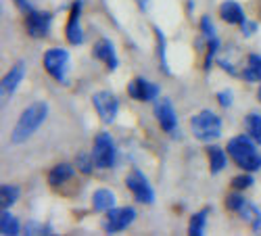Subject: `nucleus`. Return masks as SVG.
<instances>
[{
    "label": "nucleus",
    "instance_id": "nucleus-33",
    "mask_svg": "<svg viewBox=\"0 0 261 236\" xmlns=\"http://www.w3.org/2000/svg\"><path fill=\"white\" fill-rule=\"evenodd\" d=\"M257 96H259V100H261V86H259V92H257Z\"/></svg>",
    "mask_w": 261,
    "mask_h": 236
},
{
    "label": "nucleus",
    "instance_id": "nucleus-22",
    "mask_svg": "<svg viewBox=\"0 0 261 236\" xmlns=\"http://www.w3.org/2000/svg\"><path fill=\"white\" fill-rule=\"evenodd\" d=\"M249 82H261V57L257 55H251L249 57V65L245 67V73H243Z\"/></svg>",
    "mask_w": 261,
    "mask_h": 236
},
{
    "label": "nucleus",
    "instance_id": "nucleus-1",
    "mask_svg": "<svg viewBox=\"0 0 261 236\" xmlns=\"http://www.w3.org/2000/svg\"><path fill=\"white\" fill-rule=\"evenodd\" d=\"M46 117H48V104L46 102H34V104H30L28 109L21 113L17 125L13 127L11 140L15 144H23L25 140H30L40 130V125L46 121Z\"/></svg>",
    "mask_w": 261,
    "mask_h": 236
},
{
    "label": "nucleus",
    "instance_id": "nucleus-9",
    "mask_svg": "<svg viewBox=\"0 0 261 236\" xmlns=\"http://www.w3.org/2000/svg\"><path fill=\"white\" fill-rule=\"evenodd\" d=\"M50 21H53V15L48 11H28V17H25V28H28V34L34 36V38H44L50 30Z\"/></svg>",
    "mask_w": 261,
    "mask_h": 236
},
{
    "label": "nucleus",
    "instance_id": "nucleus-16",
    "mask_svg": "<svg viewBox=\"0 0 261 236\" xmlns=\"http://www.w3.org/2000/svg\"><path fill=\"white\" fill-rule=\"evenodd\" d=\"M71 176H73V165H69V163H57L48 171V184L50 186H61L67 180H71Z\"/></svg>",
    "mask_w": 261,
    "mask_h": 236
},
{
    "label": "nucleus",
    "instance_id": "nucleus-4",
    "mask_svg": "<svg viewBox=\"0 0 261 236\" xmlns=\"http://www.w3.org/2000/svg\"><path fill=\"white\" fill-rule=\"evenodd\" d=\"M125 186L134 195V199L138 203H144V205L155 203V190H153L148 178L142 174L140 169H132V171H129L127 178H125Z\"/></svg>",
    "mask_w": 261,
    "mask_h": 236
},
{
    "label": "nucleus",
    "instance_id": "nucleus-25",
    "mask_svg": "<svg viewBox=\"0 0 261 236\" xmlns=\"http://www.w3.org/2000/svg\"><path fill=\"white\" fill-rule=\"evenodd\" d=\"M77 165H80V169L84 171V174H90L92 167H96V165H94V159L88 157V155H80V157H77Z\"/></svg>",
    "mask_w": 261,
    "mask_h": 236
},
{
    "label": "nucleus",
    "instance_id": "nucleus-14",
    "mask_svg": "<svg viewBox=\"0 0 261 236\" xmlns=\"http://www.w3.org/2000/svg\"><path fill=\"white\" fill-rule=\"evenodd\" d=\"M94 57L98 61H102L107 69H117V55H115V46L109 40H98L94 44Z\"/></svg>",
    "mask_w": 261,
    "mask_h": 236
},
{
    "label": "nucleus",
    "instance_id": "nucleus-20",
    "mask_svg": "<svg viewBox=\"0 0 261 236\" xmlns=\"http://www.w3.org/2000/svg\"><path fill=\"white\" fill-rule=\"evenodd\" d=\"M207 157H209V165H211V174H220V171L226 167V155L220 146H209Z\"/></svg>",
    "mask_w": 261,
    "mask_h": 236
},
{
    "label": "nucleus",
    "instance_id": "nucleus-12",
    "mask_svg": "<svg viewBox=\"0 0 261 236\" xmlns=\"http://www.w3.org/2000/svg\"><path fill=\"white\" fill-rule=\"evenodd\" d=\"M80 13H82V3L75 0L73 7H71V13H69V21H67V28H65V36L71 44H82L84 42V30H82V23H80Z\"/></svg>",
    "mask_w": 261,
    "mask_h": 236
},
{
    "label": "nucleus",
    "instance_id": "nucleus-6",
    "mask_svg": "<svg viewBox=\"0 0 261 236\" xmlns=\"http://www.w3.org/2000/svg\"><path fill=\"white\" fill-rule=\"evenodd\" d=\"M92 159H94V165L98 169H109L113 165V161H115V144H113V138L109 136L107 132H100L94 138Z\"/></svg>",
    "mask_w": 261,
    "mask_h": 236
},
{
    "label": "nucleus",
    "instance_id": "nucleus-2",
    "mask_svg": "<svg viewBox=\"0 0 261 236\" xmlns=\"http://www.w3.org/2000/svg\"><path fill=\"white\" fill-rule=\"evenodd\" d=\"M255 140L251 136H236L228 142V153L232 161L243 171H257L261 167V155L255 148Z\"/></svg>",
    "mask_w": 261,
    "mask_h": 236
},
{
    "label": "nucleus",
    "instance_id": "nucleus-28",
    "mask_svg": "<svg viewBox=\"0 0 261 236\" xmlns=\"http://www.w3.org/2000/svg\"><path fill=\"white\" fill-rule=\"evenodd\" d=\"M25 232H28V234H46L48 228L42 226V224H36V222H30V224L25 226Z\"/></svg>",
    "mask_w": 261,
    "mask_h": 236
},
{
    "label": "nucleus",
    "instance_id": "nucleus-29",
    "mask_svg": "<svg viewBox=\"0 0 261 236\" xmlns=\"http://www.w3.org/2000/svg\"><path fill=\"white\" fill-rule=\"evenodd\" d=\"M241 25H243V32H245V36H253V32L257 30V23H255V21H247V19H245Z\"/></svg>",
    "mask_w": 261,
    "mask_h": 236
},
{
    "label": "nucleus",
    "instance_id": "nucleus-32",
    "mask_svg": "<svg viewBox=\"0 0 261 236\" xmlns=\"http://www.w3.org/2000/svg\"><path fill=\"white\" fill-rule=\"evenodd\" d=\"M136 3H138L140 9H146V3H148V0H136Z\"/></svg>",
    "mask_w": 261,
    "mask_h": 236
},
{
    "label": "nucleus",
    "instance_id": "nucleus-18",
    "mask_svg": "<svg viewBox=\"0 0 261 236\" xmlns=\"http://www.w3.org/2000/svg\"><path fill=\"white\" fill-rule=\"evenodd\" d=\"M19 197H21V188L17 184H5L0 188V205H3V209H9L11 205H15Z\"/></svg>",
    "mask_w": 261,
    "mask_h": 236
},
{
    "label": "nucleus",
    "instance_id": "nucleus-13",
    "mask_svg": "<svg viewBox=\"0 0 261 236\" xmlns=\"http://www.w3.org/2000/svg\"><path fill=\"white\" fill-rule=\"evenodd\" d=\"M23 75H25V63L23 61H19V63H15L13 65V69L5 75V80H3V96L7 98L9 94H13L17 88H19V84H21V80H23Z\"/></svg>",
    "mask_w": 261,
    "mask_h": 236
},
{
    "label": "nucleus",
    "instance_id": "nucleus-30",
    "mask_svg": "<svg viewBox=\"0 0 261 236\" xmlns=\"http://www.w3.org/2000/svg\"><path fill=\"white\" fill-rule=\"evenodd\" d=\"M15 3L19 5V9H21V11H25V13H28V11H32V7H30L28 0H15Z\"/></svg>",
    "mask_w": 261,
    "mask_h": 236
},
{
    "label": "nucleus",
    "instance_id": "nucleus-21",
    "mask_svg": "<svg viewBox=\"0 0 261 236\" xmlns=\"http://www.w3.org/2000/svg\"><path fill=\"white\" fill-rule=\"evenodd\" d=\"M207 216H209V209H203V211L194 213V216L190 218V224H188V234H190V236H201V234H205Z\"/></svg>",
    "mask_w": 261,
    "mask_h": 236
},
{
    "label": "nucleus",
    "instance_id": "nucleus-5",
    "mask_svg": "<svg viewBox=\"0 0 261 236\" xmlns=\"http://www.w3.org/2000/svg\"><path fill=\"white\" fill-rule=\"evenodd\" d=\"M44 69L48 75H53L57 82H65L67 77V71H69V53L65 48H48L44 53Z\"/></svg>",
    "mask_w": 261,
    "mask_h": 236
},
{
    "label": "nucleus",
    "instance_id": "nucleus-11",
    "mask_svg": "<svg viewBox=\"0 0 261 236\" xmlns=\"http://www.w3.org/2000/svg\"><path fill=\"white\" fill-rule=\"evenodd\" d=\"M155 117L159 121V125L163 127L165 132H173L178 125V117H176V109L169 98H161L157 104H155Z\"/></svg>",
    "mask_w": 261,
    "mask_h": 236
},
{
    "label": "nucleus",
    "instance_id": "nucleus-27",
    "mask_svg": "<svg viewBox=\"0 0 261 236\" xmlns=\"http://www.w3.org/2000/svg\"><path fill=\"white\" fill-rule=\"evenodd\" d=\"M217 100H220L222 107H230L234 102V94L230 90H222V92H217Z\"/></svg>",
    "mask_w": 261,
    "mask_h": 236
},
{
    "label": "nucleus",
    "instance_id": "nucleus-24",
    "mask_svg": "<svg viewBox=\"0 0 261 236\" xmlns=\"http://www.w3.org/2000/svg\"><path fill=\"white\" fill-rule=\"evenodd\" d=\"M232 186L236 190L251 188L253 186V176H249V171H247V174H243V176H236V178H232Z\"/></svg>",
    "mask_w": 261,
    "mask_h": 236
},
{
    "label": "nucleus",
    "instance_id": "nucleus-26",
    "mask_svg": "<svg viewBox=\"0 0 261 236\" xmlns=\"http://www.w3.org/2000/svg\"><path fill=\"white\" fill-rule=\"evenodd\" d=\"M245 201H247V199H243L241 195H230L226 205H228V209H232V211H236V213H238V209H241V207L245 205Z\"/></svg>",
    "mask_w": 261,
    "mask_h": 236
},
{
    "label": "nucleus",
    "instance_id": "nucleus-8",
    "mask_svg": "<svg viewBox=\"0 0 261 236\" xmlns=\"http://www.w3.org/2000/svg\"><path fill=\"white\" fill-rule=\"evenodd\" d=\"M92 104L98 113V117L105 121V123H113L115 117H117V111H119V100L113 92L109 90H102V92H96L92 96Z\"/></svg>",
    "mask_w": 261,
    "mask_h": 236
},
{
    "label": "nucleus",
    "instance_id": "nucleus-3",
    "mask_svg": "<svg viewBox=\"0 0 261 236\" xmlns=\"http://www.w3.org/2000/svg\"><path fill=\"white\" fill-rule=\"evenodd\" d=\"M190 132L197 140L211 142L222 136V119L217 117L213 111H201L190 119Z\"/></svg>",
    "mask_w": 261,
    "mask_h": 236
},
{
    "label": "nucleus",
    "instance_id": "nucleus-10",
    "mask_svg": "<svg viewBox=\"0 0 261 236\" xmlns=\"http://www.w3.org/2000/svg\"><path fill=\"white\" fill-rule=\"evenodd\" d=\"M127 94L132 96L134 100L148 102V100H155L159 96V86L144 80V77H134L132 82L127 84Z\"/></svg>",
    "mask_w": 261,
    "mask_h": 236
},
{
    "label": "nucleus",
    "instance_id": "nucleus-17",
    "mask_svg": "<svg viewBox=\"0 0 261 236\" xmlns=\"http://www.w3.org/2000/svg\"><path fill=\"white\" fill-rule=\"evenodd\" d=\"M115 195L111 190H107V188H98L94 195H92V207L96 211H111L115 207Z\"/></svg>",
    "mask_w": 261,
    "mask_h": 236
},
{
    "label": "nucleus",
    "instance_id": "nucleus-19",
    "mask_svg": "<svg viewBox=\"0 0 261 236\" xmlns=\"http://www.w3.org/2000/svg\"><path fill=\"white\" fill-rule=\"evenodd\" d=\"M19 230H21L19 220L7 209H3V216H0V232L5 236H15V234H19Z\"/></svg>",
    "mask_w": 261,
    "mask_h": 236
},
{
    "label": "nucleus",
    "instance_id": "nucleus-31",
    "mask_svg": "<svg viewBox=\"0 0 261 236\" xmlns=\"http://www.w3.org/2000/svg\"><path fill=\"white\" fill-rule=\"evenodd\" d=\"M253 230H255L257 234H261V216H259V218L253 222Z\"/></svg>",
    "mask_w": 261,
    "mask_h": 236
},
{
    "label": "nucleus",
    "instance_id": "nucleus-15",
    "mask_svg": "<svg viewBox=\"0 0 261 236\" xmlns=\"http://www.w3.org/2000/svg\"><path fill=\"white\" fill-rule=\"evenodd\" d=\"M220 17L226 21V23H234V25H241L243 21L247 19L243 7L238 5V3H234V0H226V3H222Z\"/></svg>",
    "mask_w": 261,
    "mask_h": 236
},
{
    "label": "nucleus",
    "instance_id": "nucleus-23",
    "mask_svg": "<svg viewBox=\"0 0 261 236\" xmlns=\"http://www.w3.org/2000/svg\"><path fill=\"white\" fill-rule=\"evenodd\" d=\"M247 127H249V136L261 144V115L259 113H251L247 115Z\"/></svg>",
    "mask_w": 261,
    "mask_h": 236
},
{
    "label": "nucleus",
    "instance_id": "nucleus-7",
    "mask_svg": "<svg viewBox=\"0 0 261 236\" xmlns=\"http://www.w3.org/2000/svg\"><path fill=\"white\" fill-rule=\"evenodd\" d=\"M136 220V209L134 207H113L111 211H107L105 218V230L109 234H115L125 230L129 224H134Z\"/></svg>",
    "mask_w": 261,
    "mask_h": 236
}]
</instances>
